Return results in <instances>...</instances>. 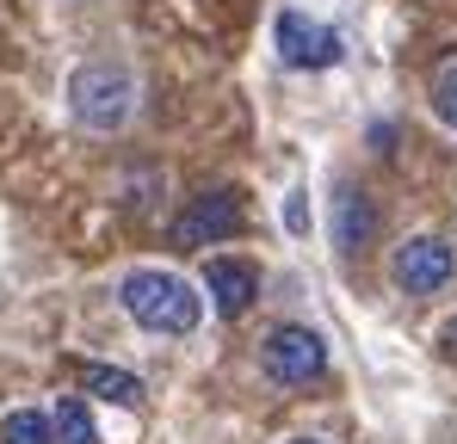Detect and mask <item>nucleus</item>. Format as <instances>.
<instances>
[{
	"mask_svg": "<svg viewBox=\"0 0 457 444\" xmlns=\"http://www.w3.org/2000/svg\"><path fill=\"white\" fill-rule=\"evenodd\" d=\"M118 302H124V315H130L143 333H161V340H186V333L198 327V315H204L198 291H192L186 278L161 272V266L130 272V278L118 284Z\"/></svg>",
	"mask_w": 457,
	"mask_h": 444,
	"instance_id": "1",
	"label": "nucleus"
},
{
	"mask_svg": "<svg viewBox=\"0 0 457 444\" xmlns=\"http://www.w3.org/2000/svg\"><path fill=\"white\" fill-rule=\"evenodd\" d=\"M69 111L80 130H99V136L124 130L137 111V74L124 62H80L69 74Z\"/></svg>",
	"mask_w": 457,
	"mask_h": 444,
	"instance_id": "2",
	"label": "nucleus"
},
{
	"mask_svg": "<svg viewBox=\"0 0 457 444\" xmlns=\"http://www.w3.org/2000/svg\"><path fill=\"white\" fill-rule=\"evenodd\" d=\"M260 365H266V376H272L278 389H309V382L328 376V340H321L309 321H285V327L266 333Z\"/></svg>",
	"mask_w": 457,
	"mask_h": 444,
	"instance_id": "3",
	"label": "nucleus"
},
{
	"mask_svg": "<svg viewBox=\"0 0 457 444\" xmlns=\"http://www.w3.org/2000/svg\"><path fill=\"white\" fill-rule=\"evenodd\" d=\"M228 234H241V192H198V198H186V210L167 222V241L173 247H186V253H198V247H217Z\"/></svg>",
	"mask_w": 457,
	"mask_h": 444,
	"instance_id": "4",
	"label": "nucleus"
},
{
	"mask_svg": "<svg viewBox=\"0 0 457 444\" xmlns=\"http://www.w3.org/2000/svg\"><path fill=\"white\" fill-rule=\"evenodd\" d=\"M389 278L402 296H439L457 278V253L439 234H408L395 253H389Z\"/></svg>",
	"mask_w": 457,
	"mask_h": 444,
	"instance_id": "5",
	"label": "nucleus"
},
{
	"mask_svg": "<svg viewBox=\"0 0 457 444\" xmlns=\"http://www.w3.org/2000/svg\"><path fill=\"white\" fill-rule=\"evenodd\" d=\"M272 44H278L285 69H334V62H340L334 25H321V19H309V12H278Z\"/></svg>",
	"mask_w": 457,
	"mask_h": 444,
	"instance_id": "6",
	"label": "nucleus"
},
{
	"mask_svg": "<svg viewBox=\"0 0 457 444\" xmlns=\"http://www.w3.org/2000/svg\"><path fill=\"white\" fill-rule=\"evenodd\" d=\"M204 291H211V308L223 321H241L253 308V296H260V272L247 259H211L204 266Z\"/></svg>",
	"mask_w": 457,
	"mask_h": 444,
	"instance_id": "7",
	"label": "nucleus"
},
{
	"mask_svg": "<svg viewBox=\"0 0 457 444\" xmlns=\"http://www.w3.org/2000/svg\"><path fill=\"white\" fill-rule=\"evenodd\" d=\"M371 228H378L371 198L353 192V185H340V192H334V253H340V259H359V253L371 247Z\"/></svg>",
	"mask_w": 457,
	"mask_h": 444,
	"instance_id": "8",
	"label": "nucleus"
},
{
	"mask_svg": "<svg viewBox=\"0 0 457 444\" xmlns=\"http://www.w3.org/2000/svg\"><path fill=\"white\" fill-rule=\"evenodd\" d=\"M75 376H80V389L99 395V401L143 407V376H130V370H118V365H75Z\"/></svg>",
	"mask_w": 457,
	"mask_h": 444,
	"instance_id": "9",
	"label": "nucleus"
},
{
	"mask_svg": "<svg viewBox=\"0 0 457 444\" xmlns=\"http://www.w3.org/2000/svg\"><path fill=\"white\" fill-rule=\"evenodd\" d=\"M50 426H56V444H99V426H93V414H87L80 395H62V401H56Z\"/></svg>",
	"mask_w": 457,
	"mask_h": 444,
	"instance_id": "10",
	"label": "nucleus"
},
{
	"mask_svg": "<svg viewBox=\"0 0 457 444\" xmlns=\"http://www.w3.org/2000/svg\"><path fill=\"white\" fill-rule=\"evenodd\" d=\"M0 444H56V426H50V414H37V407H12V414L0 420Z\"/></svg>",
	"mask_w": 457,
	"mask_h": 444,
	"instance_id": "11",
	"label": "nucleus"
},
{
	"mask_svg": "<svg viewBox=\"0 0 457 444\" xmlns=\"http://www.w3.org/2000/svg\"><path fill=\"white\" fill-rule=\"evenodd\" d=\"M433 118L457 130V56H445L439 69H433Z\"/></svg>",
	"mask_w": 457,
	"mask_h": 444,
	"instance_id": "12",
	"label": "nucleus"
},
{
	"mask_svg": "<svg viewBox=\"0 0 457 444\" xmlns=\"http://www.w3.org/2000/svg\"><path fill=\"white\" fill-rule=\"evenodd\" d=\"M309 192H291V198H285V228H291V234H309V204H303Z\"/></svg>",
	"mask_w": 457,
	"mask_h": 444,
	"instance_id": "13",
	"label": "nucleus"
},
{
	"mask_svg": "<svg viewBox=\"0 0 457 444\" xmlns=\"http://www.w3.org/2000/svg\"><path fill=\"white\" fill-rule=\"evenodd\" d=\"M439 352L457 365V321H445V327H439Z\"/></svg>",
	"mask_w": 457,
	"mask_h": 444,
	"instance_id": "14",
	"label": "nucleus"
},
{
	"mask_svg": "<svg viewBox=\"0 0 457 444\" xmlns=\"http://www.w3.org/2000/svg\"><path fill=\"white\" fill-rule=\"evenodd\" d=\"M291 444H321V439H291Z\"/></svg>",
	"mask_w": 457,
	"mask_h": 444,
	"instance_id": "15",
	"label": "nucleus"
}]
</instances>
